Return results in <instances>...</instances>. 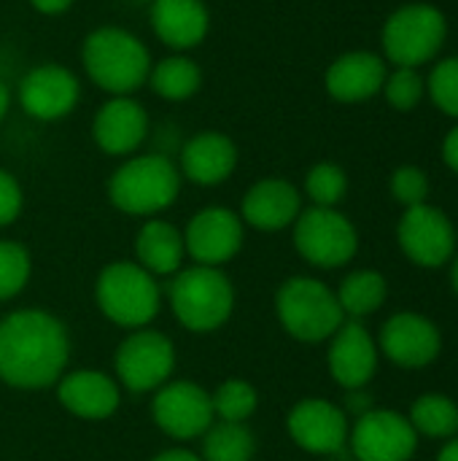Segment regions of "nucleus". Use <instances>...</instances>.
<instances>
[{
  "mask_svg": "<svg viewBox=\"0 0 458 461\" xmlns=\"http://www.w3.org/2000/svg\"><path fill=\"white\" fill-rule=\"evenodd\" d=\"M32 273L30 251L16 240H0V303L16 297Z\"/></svg>",
  "mask_w": 458,
  "mask_h": 461,
  "instance_id": "obj_30",
  "label": "nucleus"
},
{
  "mask_svg": "<svg viewBox=\"0 0 458 461\" xmlns=\"http://www.w3.org/2000/svg\"><path fill=\"white\" fill-rule=\"evenodd\" d=\"M151 30L165 46L186 51L205 41L211 30V14L202 0H154Z\"/></svg>",
  "mask_w": 458,
  "mask_h": 461,
  "instance_id": "obj_22",
  "label": "nucleus"
},
{
  "mask_svg": "<svg viewBox=\"0 0 458 461\" xmlns=\"http://www.w3.org/2000/svg\"><path fill=\"white\" fill-rule=\"evenodd\" d=\"M429 95L440 111L458 116V57L443 59L429 76Z\"/></svg>",
  "mask_w": 458,
  "mask_h": 461,
  "instance_id": "obj_33",
  "label": "nucleus"
},
{
  "mask_svg": "<svg viewBox=\"0 0 458 461\" xmlns=\"http://www.w3.org/2000/svg\"><path fill=\"white\" fill-rule=\"evenodd\" d=\"M256 440L246 424L213 421L202 435V461H251Z\"/></svg>",
  "mask_w": 458,
  "mask_h": 461,
  "instance_id": "obj_27",
  "label": "nucleus"
},
{
  "mask_svg": "<svg viewBox=\"0 0 458 461\" xmlns=\"http://www.w3.org/2000/svg\"><path fill=\"white\" fill-rule=\"evenodd\" d=\"M335 294H337V303H340L346 319L359 321V319L375 313L386 303L389 284L375 270H354L343 278V284Z\"/></svg>",
  "mask_w": 458,
  "mask_h": 461,
  "instance_id": "obj_26",
  "label": "nucleus"
},
{
  "mask_svg": "<svg viewBox=\"0 0 458 461\" xmlns=\"http://www.w3.org/2000/svg\"><path fill=\"white\" fill-rule=\"evenodd\" d=\"M151 461H202L197 454L186 451V448H170V451H162L157 454Z\"/></svg>",
  "mask_w": 458,
  "mask_h": 461,
  "instance_id": "obj_39",
  "label": "nucleus"
},
{
  "mask_svg": "<svg viewBox=\"0 0 458 461\" xmlns=\"http://www.w3.org/2000/svg\"><path fill=\"white\" fill-rule=\"evenodd\" d=\"M410 424L424 438H456L458 405L445 394H424L410 408Z\"/></svg>",
  "mask_w": 458,
  "mask_h": 461,
  "instance_id": "obj_28",
  "label": "nucleus"
},
{
  "mask_svg": "<svg viewBox=\"0 0 458 461\" xmlns=\"http://www.w3.org/2000/svg\"><path fill=\"white\" fill-rule=\"evenodd\" d=\"M286 427L292 440L302 451L321 454V456L340 454L348 446V432H351L346 411L319 397H308L297 402L286 419Z\"/></svg>",
  "mask_w": 458,
  "mask_h": 461,
  "instance_id": "obj_15",
  "label": "nucleus"
},
{
  "mask_svg": "<svg viewBox=\"0 0 458 461\" xmlns=\"http://www.w3.org/2000/svg\"><path fill=\"white\" fill-rule=\"evenodd\" d=\"M94 300L100 313L124 330L148 327L162 305L157 276L143 270L138 262H111L100 270L94 284Z\"/></svg>",
  "mask_w": 458,
  "mask_h": 461,
  "instance_id": "obj_4",
  "label": "nucleus"
},
{
  "mask_svg": "<svg viewBox=\"0 0 458 461\" xmlns=\"http://www.w3.org/2000/svg\"><path fill=\"white\" fill-rule=\"evenodd\" d=\"M16 97L24 113H30L32 119L54 122L76 111L81 100V84L73 70L57 62H43L24 73Z\"/></svg>",
  "mask_w": 458,
  "mask_h": 461,
  "instance_id": "obj_14",
  "label": "nucleus"
},
{
  "mask_svg": "<svg viewBox=\"0 0 458 461\" xmlns=\"http://www.w3.org/2000/svg\"><path fill=\"white\" fill-rule=\"evenodd\" d=\"M238 167V146L224 132H200L181 149L178 173L197 186L224 184Z\"/></svg>",
  "mask_w": 458,
  "mask_h": 461,
  "instance_id": "obj_21",
  "label": "nucleus"
},
{
  "mask_svg": "<svg viewBox=\"0 0 458 461\" xmlns=\"http://www.w3.org/2000/svg\"><path fill=\"white\" fill-rule=\"evenodd\" d=\"M143 3H148V5H151V3H154V0H143Z\"/></svg>",
  "mask_w": 458,
  "mask_h": 461,
  "instance_id": "obj_43",
  "label": "nucleus"
},
{
  "mask_svg": "<svg viewBox=\"0 0 458 461\" xmlns=\"http://www.w3.org/2000/svg\"><path fill=\"white\" fill-rule=\"evenodd\" d=\"M59 405L84 421H103L119 411L121 389L103 370H73L57 381Z\"/></svg>",
  "mask_w": 458,
  "mask_h": 461,
  "instance_id": "obj_19",
  "label": "nucleus"
},
{
  "mask_svg": "<svg viewBox=\"0 0 458 461\" xmlns=\"http://www.w3.org/2000/svg\"><path fill=\"white\" fill-rule=\"evenodd\" d=\"M391 194L405 208H413V205L427 203V194H429V178H427V173L418 170V167H413V165L397 167L394 176H391Z\"/></svg>",
  "mask_w": 458,
  "mask_h": 461,
  "instance_id": "obj_34",
  "label": "nucleus"
},
{
  "mask_svg": "<svg viewBox=\"0 0 458 461\" xmlns=\"http://www.w3.org/2000/svg\"><path fill=\"white\" fill-rule=\"evenodd\" d=\"M294 249L297 254L324 270L343 267L356 257L359 235L348 216L335 208H308L294 221Z\"/></svg>",
  "mask_w": 458,
  "mask_h": 461,
  "instance_id": "obj_8",
  "label": "nucleus"
},
{
  "mask_svg": "<svg viewBox=\"0 0 458 461\" xmlns=\"http://www.w3.org/2000/svg\"><path fill=\"white\" fill-rule=\"evenodd\" d=\"M348 411H351L356 419H359L362 413L373 411V405H370V397H367V394H362V389L351 392V397H348Z\"/></svg>",
  "mask_w": 458,
  "mask_h": 461,
  "instance_id": "obj_38",
  "label": "nucleus"
},
{
  "mask_svg": "<svg viewBox=\"0 0 458 461\" xmlns=\"http://www.w3.org/2000/svg\"><path fill=\"white\" fill-rule=\"evenodd\" d=\"M397 240L405 257L421 267H443L456 251V230L435 205H413L402 213Z\"/></svg>",
  "mask_w": 458,
  "mask_h": 461,
  "instance_id": "obj_12",
  "label": "nucleus"
},
{
  "mask_svg": "<svg viewBox=\"0 0 458 461\" xmlns=\"http://www.w3.org/2000/svg\"><path fill=\"white\" fill-rule=\"evenodd\" d=\"M30 5L46 16H54V14H62L73 5V0H30Z\"/></svg>",
  "mask_w": 458,
  "mask_h": 461,
  "instance_id": "obj_37",
  "label": "nucleus"
},
{
  "mask_svg": "<svg viewBox=\"0 0 458 461\" xmlns=\"http://www.w3.org/2000/svg\"><path fill=\"white\" fill-rule=\"evenodd\" d=\"M151 89L170 103H181L189 100L192 95H197V89L202 86V70L194 59L184 57V54H173L159 59L157 65H151L148 81Z\"/></svg>",
  "mask_w": 458,
  "mask_h": 461,
  "instance_id": "obj_25",
  "label": "nucleus"
},
{
  "mask_svg": "<svg viewBox=\"0 0 458 461\" xmlns=\"http://www.w3.org/2000/svg\"><path fill=\"white\" fill-rule=\"evenodd\" d=\"M170 311L181 327L197 335L216 332L224 327L235 308L232 281L219 267H181L167 286Z\"/></svg>",
  "mask_w": 458,
  "mask_h": 461,
  "instance_id": "obj_3",
  "label": "nucleus"
},
{
  "mask_svg": "<svg viewBox=\"0 0 458 461\" xmlns=\"http://www.w3.org/2000/svg\"><path fill=\"white\" fill-rule=\"evenodd\" d=\"M351 454L359 461H410L418 448V432L397 411H367L348 432Z\"/></svg>",
  "mask_w": 458,
  "mask_h": 461,
  "instance_id": "obj_10",
  "label": "nucleus"
},
{
  "mask_svg": "<svg viewBox=\"0 0 458 461\" xmlns=\"http://www.w3.org/2000/svg\"><path fill=\"white\" fill-rule=\"evenodd\" d=\"M437 461H458V435L443 446V451L437 454Z\"/></svg>",
  "mask_w": 458,
  "mask_h": 461,
  "instance_id": "obj_40",
  "label": "nucleus"
},
{
  "mask_svg": "<svg viewBox=\"0 0 458 461\" xmlns=\"http://www.w3.org/2000/svg\"><path fill=\"white\" fill-rule=\"evenodd\" d=\"M302 213V197L292 181L283 178H262L256 181L240 205L243 224L259 232H281L297 221Z\"/></svg>",
  "mask_w": 458,
  "mask_h": 461,
  "instance_id": "obj_20",
  "label": "nucleus"
},
{
  "mask_svg": "<svg viewBox=\"0 0 458 461\" xmlns=\"http://www.w3.org/2000/svg\"><path fill=\"white\" fill-rule=\"evenodd\" d=\"M275 313L281 327L302 343L329 340L346 321L337 294L324 281L308 276H294L278 286Z\"/></svg>",
  "mask_w": 458,
  "mask_h": 461,
  "instance_id": "obj_6",
  "label": "nucleus"
},
{
  "mask_svg": "<svg viewBox=\"0 0 458 461\" xmlns=\"http://www.w3.org/2000/svg\"><path fill=\"white\" fill-rule=\"evenodd\" d=\"M445 32V16L435 5H405L383 24V51L397 68H418L440 51Z\"/></svg>",
  "mask_w": 458,
  "mask_h": 461,
  "instance_id": "obj_7",
  "label": "nucleus"
},
{
  "mask_svg": "<svg viewBox=\"0 0 458 461\" xmlns=\"http://www.w3.org/2000/svg\"><path fill=\"white\" fill-rule=\"evenodd\" d=\"M116 378L127 392L146 394L165 386L175 367V346L167 335L148 327L132 330L116 348Z\"/></svg>",
  "mask_w": 458,
  "mask_h": 461,
  "instance_id": "obj_9",
  "label": "nucleus"
},
{
  "mask_svg": "<svg viewBox=\"0 0 458 461\" xmlns=\"http://www.w3.org/2000/svg\"><path fill=\"white\" fill-rule=\"evenodd\" d=\"M443 159H445V165L458 173V127H454L448 135H445V143H443Z\"/></svg>",
  "mask_w": 458,
  "mask_h": 461,
  "instance_id": "obj_36",
  "label": "nucleus"
},
{
  "mask_svg": "<svg viewBox=\"0 0 458 461\" xmlns=\"http://www.w3.org/2000/svg\"><path fill=\"white\" fill-rule=\"evenodd\" d=\"M305 192L319 208H335L346 192H348V178L340 165L335 162H319L308 170L305 178Z\"/></svg>",
  "mask_w": 458,
  "mask_h": 461,
  "instance_id": "obj_31",
  "label": "nucleus"
},
{
  "mask_svg": "<svg viewBox=\"0 0 458 461\" xmlns=\"http://www.w3.org/2000/svg\"><path fill=\"white\" fill-rule=\"evenodd\" d=\"M451 284H454V289H456L458 294V257L456 262H454V267H451Z\"/></svg>",
  "mask_w": 458,
  "mask_h": 461,
  "instance_id": "obj_42",
  "label": "nucleus"
},
{
  "mask_svg": "<svg viewBox=\"0 0 458 461\" xmlns=\"http://www.w3.org/2000/svg\"><path fill=\"white\" fill-rule=\"evenodd\" d=\"M138 265L151 276H175L186 257L184 232H178L170 221L148 219L135 238Z\"/></svg>",
  "mask_w": 458,
  "mask_h": 461,
  "instance_id": "obj_24",
  "label": "nucleus"
},
{
  "mask_svg": "<svg viewBox=\"0 0 458 461\" xmlns=\"http://www.w3.org/2000/svg\"><path fill=\"white\" fill-rule=\"evenodd\" d=\"M178 192L181 173L165 154L132 157L108 181V200L130 216H157L175 203Z\"/></svg>",
  "mask_w": 458,
  "mask_h": 461,
  "instance_id": "obj_5",
  "label": "nucleus"
},
{
  "mask_svg": "<svg viewBox=\"0 0 458 461\" xmlns=\"http://www.w3.org/2000/svg\"><path fill=\"white\" fill-rule=\"evenodd\" d=\"M154 424L173 440H194L216 421L211 394L192 381H167L151 400Z\"/></svg>",
  "mask_w": 458,
  "mask_h": 461,
  "instance_id": "obj_11",
  "label": "nucleus"
},
{
  "mask_svg": "<svg viewBox=\"0 0 458 461\" xmlns=\"http://www.w3.org/2000/svg\"><path fill=\"white\" fill-rule=\"evenodd\" d=\"M443 335L421 313H394L381 330V351L400 367H427L440 357Z\"/></svg>",
  "mask_w": 458,
  "mask_h": 461,
  "instance_id": "obj_16",
  "label": "nucleus"
},
{
  "mask_svg": "<svg viewBox=\"0 0 458 461\" xmlns=\"http://www.w3.org/2000/svg\"><path fill=\"white\" fill-rule=\"evenodd\" d=\"M81 62L86 76L113 97L138 92L154 65L146 43L121 27H97L89 32L81 46Z\"/></svg>",
  "mask_w": 458,
  "mask_h": 461,
  "instance_id": "obj_2",
  "label": "nucleus"
},
{
  "mask_svg": "<svg viewBox=\"0 0 458 461\" xmlns=\"http://www.w3.org/2000/svg\"><path fill=\"white\" fill-rule=\"evenodd\" d=\"M22 203H24V197H22L19 181L8 170L0 167V227H8L19 219Z\"/></svg>",
  "mask_w": 458,
  "mask_h": 461,
  "instance_id": "obj_35",
  "label": "nucleus"
},
{
  "mask_svg": "<svg viewBox=\"0 0 458 461\" xmlns=\"http://www.w3.org/2000/svg\"><path fill=\"white\" fill-rule=\"evenodd\" d=\"M383 89H386V100L391 103V108L410 111L418 105L424 95V78L418 76L416 68H397L391 76H386Z\"/></svg>",
  "mask_w": 458,
  "mask_h": 461,
  "instance_id": "obj_32",
  "label": "nucleus"
},
{
  "mask_svg": "<svg viewBox=\"0 0 458 461\" xmlns=\"http://www.w3.org/2000/svg\"><path fill=\"white\" fill-rule=\"evenodd\" d=\"M211 402H213L216 421L246 424L254 416L259 397H256V389L251 384H246L240 378H229L211 394Z\"/></svg>",
  "mask_w": 458,
  "mask_h": 461,
  "instance_id": "obj_29",
  "label": "nucleus"
},
{
  "mask_svg": "<svg viewBox=\"0 0 458 461\" xmlns=\"http://www.w3.org/2000/svg\"><path fill=\"white\" fill-rule=\"evenodd\" d=\"M329 340L327 362L335 384L348 392L364 389L378 370V343L367 327L356 319H346Z\"/></svg>",
  "mask_w": 458,
  "mask_h": 461,
  "instance_id": "obj_17",
  "label": "nucleus"
},
{
  "mask_svg": "<svg viewBox=\"0 0 458 461\" xmlns=\"http://www.w3.org/2000/svg\"><path fill=\"white\" fill-rule=\"evenodd\" d=\"M327 92L340 103H362L386 84V65L373 51H348L327 70Z\"/></svg>",
  "mask_w": 458,
  "mask_h": 461,
  "instance_id": "obj_23",
  "label": "nucleus"
},
{
  "mask_svg": "<svg viewBox=\"0 0 458 461\" xmlns=\"http://www.w3.org/2000/svg\"><path fill=\"white\" fill-rule=\"evenodd\" d=\"M70 338L65 324L38 308L0 319V381L13 389L54 386L67 367Z\"/></svg>",
  "mask_w": 458,
  "mask_h": 461,
  "instance_id": "obj_1",
  "label": "nucleus"
},
{
  "mask_svg": "<svg viewBox=\"0 0 458 461\" xmlns=\"http://www.w3.org/2000/svg\"><path fill=\"white\" fill-rule=\"evenodd\" d=\"M8 108H11V92H8V86L0 81V122H3V116L8 113Z\"/></svg>",
  "mask_w": 458,
  "mask_h": 461,
  "instance_id": "obj_41",
  "label": "nucleus"
},
{
  "mask_svg": "<svg viewBox=\"0 0 458 461\" xmlns=\"http://www.w3.org/2000/svg\"><path fill=\"white\" fill-rule=\"evenodd\" d=\"M243 219L235 211L211 205L189 219L184 230V246L194 265L221 267L243 249Z\"/></svg>",
  "mask_w": 458,
  "mask_h": 461,
  "instance_id": "obj_13",
  "label": "nucleus"
},
{
  "mask_svg": "<svg viewBox=\"0 0 458 461\" xmlns=\"http://www.w3.org/2000/svg\"><path fill=\"white\" fill-rule=\"evenodd\" d=\"M146 135H148V113L130 95L111 97L94 113L92 138L103 154L127 157L143 146Z\"/></svg>",
  "mask_w": 458,
  "mask_h": 461,
  "instance_id": "obj_18",
  "label": "nucleus"
}]
</instances>
